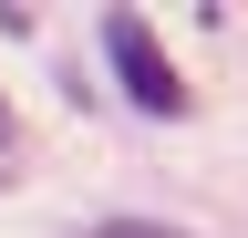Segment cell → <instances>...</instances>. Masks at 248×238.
Returning a JSON list of instances; mask_svg holds the SVG:
<instances>
[{"instance_id": "1", "label": "cell", "mask_w": 248, "mask_h": 238, "mask_svg": "<svg viewBox=\"0 0 248 238\" xmlns=\"http://www.w3.org/2000/svg\"><path fill=\"white\" fill-rule=\"evenodd\" d=\"M104 63H114L124 94H135V114H155V125H176V114H186V73L166 63V42H155L145 11H104Z\"/></svg>"}, {"instance_id": "2", "label": "cell", "mask_w": 248, "mask_h": 238, "mask_svg": "<svg viewBox=\"0 0 248 238\" xmlns=\"http://www.w3.org/2000/svg\"><path fill=\"white\" fill-rule=\"evenodd\" d=\"M83 238H197V228H166V218H93Z\"/></svg>"}, {"instance_id": "3", "label": "cell", "mask_w": 248, "mask_h": 238, "mask_svg": "<svg viewBox=\"0 0 248 238\" xmlns=\"http://www.w3.org/2000/svg\"><path fill=\"white\" fill-rule=\"evenodd\" d=\"M11 145H21V114H11V94H0V156H11Z\"/></svg>"}]
</instances>
